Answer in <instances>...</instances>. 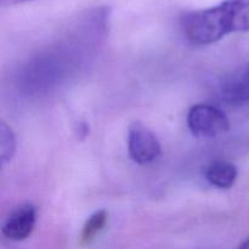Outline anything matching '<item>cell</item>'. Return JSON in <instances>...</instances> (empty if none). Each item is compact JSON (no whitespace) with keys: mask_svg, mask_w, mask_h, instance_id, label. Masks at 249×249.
<instances>
[{"mask_svg":"<svg viewBox=\"0 0 249 249\" xmlns=\"http://www.w3.org/2000/svg\"><path fill=\"white\" fill-rule=\"evenodd\" d=\"M223 99L233 104L249 101V63L226 80L223 87Z\"/></svg>","mask_w":249,"mask_h":249,"instance_id":"obj_6","label":"cell"},{"mask_svg":"<svg viewBox=\"0 0 249 249\" xmlns=\"http://www.w3.org/2000/svg\"><path fill=\"white\" fill-rule=\"evenodd\" d=\"M34 1V0H0V5L2 7H11L16 6V5H22L26 4V2Z\"/></svg>","mask_w":249,"mask_h":249,"instance_id":"obj_9","label":"cell"},{"mask_svg":"<svg viewBox=\"0 0 249 249\" xmlns=\"http://www.w3.org/2000/svg\"><path fill=\"white\" fill-rule=\"evenodd\" d=\"M238 249H249V237L242 243V245L240 246V248Z\"/></svg>","mask_w":249,"mask_h":249,"instance_id":"obj_10","label":"cell"},{"mask_svg":"<svg viewBox=\"0 0 249 249\" xmlns=\"http://www.w3.org/2000/svg\"><path fill=\"white\" fill-rule=\"evenodd\" d=\"M180 28L190 44L207 46L226 36L249 32V0H223L215 6L180 17Z\"/></svg>","mask_w":249,"mask_h":249,"instance_id":"obj_1","label":"cell"},{"mask_svg":"<svg viewBox=\"0 0 249 249\" xmlns=\"http://www.w3.org/2000/svg\"><path fill=\"white\" fill-rule=\"evenodd\" d=\"M186 122L190 131L197 138H216L230 129L226 114L218 107L207 104L192 106L187 113Z\"/></svg>","mask_w":249,"mask_h":249,"instance_id":"obj_2","label":"cell"},{"mask_svg":"<svg viewBox=\"0 0 249 249\" xmlns=\"http://www.w3.org/2000/svg\"><path fill=\"white\" fill-rule=\"evenodd\" d=\"M36 221V209L32 203H22L12 209L1 228V232L7 240L21 242L33 232Z\"/></svg>","mask_w":249,"mask_h":249,"instance_id":"obj_4","label":"cell"},{"mask_svg":"<svg viewBox=\"0 0 249 249\" xmlns=\"http://www.w3.org/2000/svg\"><path fill=\"white\" fill-rule=\"evenodd\" d=\"M17 150V140L14 130L4 121L0 123V163L1 167L9 164Z\"/></svg>","mask_w":249,"mask_h":249,"instance_id":"obj_8","label":"cell"},{"mask_svg":"<svg viewBox=\"0 0 249 249\" xmlns=\"http://www.w3.org/2000/svg\"><path fill=\"white\" fill-rule=\"evenodd\" d=\"M238 177V170L232 163L226 160H214L204 170L207 181L218 189H230L235 185Z\"/></svg>","mask_w":249,"mask_h":249,"instance_id":"obj_5","label":"cell"},{"mask_svg":"<svg viewBox=\"0 0 249 249\" xmlns=\"http://www.w3.org/2000/svg\"><path fill=\"white\" fill-rule=\"evenodd\" d=\"M128 153L134 163L150 164L162 153L157 136L141 122H134L128 129Z\"/></svg>","mask_w":249,"mask_h":249,"instance_id":"obj_3","label":"cell"},{"mask_svg":"<svg viewBox=\"0 0 249 249\" xmlns=\"http://www.w3.org/2000/svg\"><path fill=\"white\" fill-rule=\"evenodd\" d=\"M107 220H108V213L105 209H100L92 213L83 226L82 233H80V245H90L96 238V236L104 230L105 226L107 225Z\"/></svg>","mask_w":249,"mask_h":249,"instance_id":"obj_7","label":"cell"}]
</instances>
